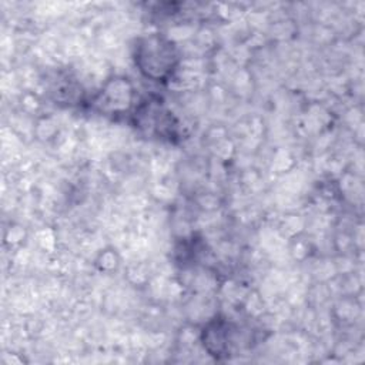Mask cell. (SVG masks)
<instances>
[{
  "label": "cell",
  "instance_id": "1",
  "mask_svg": "<svg viewBox=\"0 0 365 365\" xmlns=\"http://www.w3.org/2000/svg\"><path fill=\"white\" fill-rule=\"evenodd\" d=\"M137 57L141 70L151 78L164 77L175 61V53L171 44L167 40L154 36L145 38L138 46Z\"/></svg>",
  "mask_w": 365,
  "mask_h": 365
}]
</instances>
